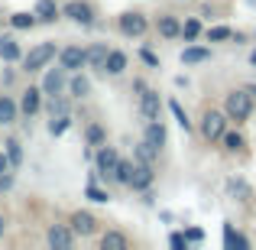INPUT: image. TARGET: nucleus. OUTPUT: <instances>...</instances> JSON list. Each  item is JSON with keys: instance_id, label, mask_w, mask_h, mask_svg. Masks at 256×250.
Returning a JSON list of instances; mask_svg holds the SVG:
<instances>
[{"instance_id": "obj_1", "label": "nucleus", "mask_w": 256, "mask_h": 250, "mask_svg": "<svg viewBox=\"0 0 256 250\" xmlns=\"http://www.w3.org/2000/svg\"><path fill=\"white\" fill-rule=\"evenodd\" d=\"M224 114L234 120V124H244V120H250L253 114V94L246 91V88H240V91H230L224 101Z\"/></svg>"}, {"instance_id": "obj_2", "label": "nucleus", "mask_w": 256, "mask_h": 250, "mask_svg": "<svg viewBox=\"0 0 256 250\" xmlns=\"http://www.w3.org/2000/svg\"><path fill=\"white\" fill-rule=\"evenodd\" d=\"M227 120H230V117H227L224 111H208L204 117H201V137L211 140V143H214V140H220V137H224V130H227Z\"/></svg>"}, {"instance_id": "obj_3", "label": "nucleus", "mask_w": 256, "mask_h": 250, "mask_svg": "<svg viewBox=\"0 0 256 250\" xmlns=\"http://www.w3.org/2000/svg\"><path fill=\"white\" fill-rule=\"evenodd\" d=\"M52 59H56V46L52 43H39L36 49H30L23 56V65H26V72H39L46 62H52Z\"/></svg>"}, {"instance_id": "obj_4", "label": "nucleus", "mask_w": 256, "mask_h": 250, "mask_svg": "<svg viewBox=\"0 0 256 250\" xmlns=\"http://www.w3.org/2000/svg\"><path fill=\"white\" fill-rule=\"evenodd\" d=\"M58 65H62L65 72H78L82 65H88V52L78 49V46H65V49L58 52Z\"/></svg>"}, {"instance_id": "obj_5", "label": "nucleus", "mask_w": 256, "mask_h": 250, "mask_svg": "<svg viewBox=\"0 0 256 250\" xmlns=\"http://www.w3.org/2000/svg\"><path fill=\"white\" fill-rule=\"evenodd\" d=\"M117 150L114 146H100L98 156H94V163H98V172L104 175V179H114V169H117Z\"/></svg>"}, {"instance_id": "obj_6", "label": "nucleus", "mask_w": 256, "mask_h": 250, "mask_svg": "<svg viewBox=\"0 0 256 250\" xmlns=\"http://www.w3.org/2000/svg\"><path fill=\"white\" fill-rule=\"evenodd\" d=\"M62 13L68 20H75V23H82V26H88V23H94V10L88 4H82V0H68V4L62 7Z\"/></svg>"}, {"instance_id": "obj_7", "label": "nucleus", "mask_w": 256, "mask_h": 250, "mask_svg": "<svg viewBox=\"0 0 256 250\" xmlns=\"http://www.w3.org/2000/svg\"><path fill=\"white\" fill-rule=\"evenodd\" d=\"M140 111H143L146 120H159V111H162V104H159V94L150 91V88H140Z\"/></svg>"}, {"instance_id": "obj_8", "label": "nucleus", "mask_w": 256, "mask_h": 250, "mask_svg": "<svg viewBox=\"0 0 256 250\" xmlns=\"http://www.w3.org/2000/svg\"><path fill=\"white\" fill-rule=\"evenodd\" d=\"M152 179H156V172H152L150 163H140L133 166V175H130V188L133 192H146V188L152 185Z\"/></svg>"}, {"instance_id": "obj_9", "label": "nucleus", "mask_w": 256, "mask_h": 250, "mask_svg": "<svg viewBox=\"0 0 256 250\" xmlns=\"http://www.w3.org/2000/svg\"><path fill=\"white\" fill-rule=\"evenodd\" d=\"M146 30H150V23H146L143 13H124L120 17V33H126V36H143Z\"/></svg>"}, {"instance_id": "obj_10", "label": "nucleus", "mask_w": 256, "mask_h": 250, "mask_svg": "<svg viewBox=\"0 0 256 250\" xmlns=\"http://www.w3.org/2000/svg\"><path fill=\"white\" fill-rule=\"evenodd\" d=\"M39 107H42V88H26L23 101H20V111H23L26 117H32Z\"/></svg>"}, {"instance_id": "obj_11", "label": "nucleus", "mask_w": 256, "mask_h": 250, "mask_svg": "<svg viewBox=\"0 0 256 250\" xmlns=\"http://www.w3.org/2000/svg\"><path fill=\"white\" fill-rule=\"evenodd\" d=\"M49 244H52V247H62V250H68L72 244H75V231H68L65 224H56V227H49Z\"/></svg>"}, {"instance_id": "obj_12", "label": "nucleus", "mask_w": 256, "mask_h": 250, "mask_svg": "<svg viewBox=\"0 0 256 250\" xmlns=\"http://www.w3.org/2000/svg\"><path fill=\"white\" fill-rule=\"evenodd\" d=\"M62 88H65V69L58 65V69H52L49 75H46V82H42V94H62Z\"/></svg>"}, {"instance_id": "obj_13", "label": "nucleus", "mask_w": 256, "mask_h": 250, "mask_svg": "<svg viewBox=\"0 0 256 250\" xmlns=\"http://www.w3.org/2000/svg\"><path fill=\"white\" fill-rule=\"evenodd\" d=\"M208 59H211L208 46H188V49H182V65H201Z\"/></svg>"}, {"instance_id": "obj_14", "label": "nucleus", "mask_w": 256, "mask_h": 250, "mask_svg": "<svg viewBox=\"0 0 256 250\" xmlns=\"http://www.w3.org/2000/svg\"><path fill=\"white\" fill-rule=\"evenodd\" d=\"M94 224H98V221H94L88 211H75V214H72V231H75V234H82V237L94 234Z\"/></svg>"}, {"instance_id": "obj_15", "label": "nucleus", "mask_w": 256, "mask_h": 250, "mask_svg": "<svg viewBox=\"0 0 256 250\" xmlns=\"http://www.w3.org/2000/svg\"><path fill=\"white\" fill-rule=\"evenodd\" d=\"M143 140H150L156 150H162L166 146V127L159 124V120H146V137Z\"/></svg>"}, {"instance_id": "obj_16", "label": "nucleus", "mask_w": 256, "mask_h": 250, "mask_svg": "<svg viewBox=\"0 0 256 250\" xmlns=\"http://www.w3.org/2000/svg\"><path fill=\"white\" fill-rule=\"evenodd\" d=\"M227 192H230L237 201H250L253 198V188L246 185L244 179H237V175H234V179H227Z\"/></svg>"}, {"instance_id": "obj_17", "label": "nucleus", "mask_w": 256, "mask_h": 250, "mask_svg": "<svg viewBox=\"0 0 256 250\" xmlns=\"http://www.w3.org/2000/svg\"><path fill=\"white\" fill-rule=\"evenodd\" d=\"M0 59H4V62H20V59H23V52H20L16 39H10V36L0 39Z\"/></svg>"}, {"instance_id": "obj_18", "label": "nucleus", "mask_w": 256, "mask_h": 250, "mask_svg": "<svg viewBox=\"0 0 256 250\" xmlns=\"http://www.w3.org/2000/svg\"><path fill=\"white\" fill-rule=\"evenodd\" d=\"M124 69H126V56L117 52V49H110V52H107V62H104V72H107V75H120Z\"/></svg>"}, {"instance_id": "obj_19", "label": "nucleus", "mask_w": 256, "mask_h": 250, "mask_svg": "<svg viewBox=\"0 0 256 250\" xmlns=\"http://www.w3.org/2000/svg\"><path fill=\"white\" fill-rule=\"evenodd\" d=\"M84 52H88V65L104 72V62H107V52H110V49H107L104 43H98V46H91V49H84Z\"/></svg>"}, {"instance_id": "obj_20", "label": "nucleus", "mask_w": 256, "mask_h": 250, "mask_svg": "<svg viewBox=\"0 0 256 250\" xmlns=\"http://www.w3.org/2000/svg\"><path fill=\"white\" fill-rule=\"evenodd\" d=\"M32 13H36V20H46V23H52V20H56L62 10H58V4H56V0H39Z\"/></svg>"}, {"instance_id": "obj_21", "label": "nucleus", "mask_w": 256, "mask_h": 250, "mask_svg": "<svg viewBox=\"0 0 256 250\" xmlns=\"http://www.w3.org/2000/svg\"><path fill=\"white\" fill-rule=\"evenodd\" d=\"M159 36H162V39L182 36V23H178L175 17H159Z\"/></svg>"}, {"instance_id": "obj_22", "label": "nucleus", "mask_w": 256, "mask_h": 250, "mask_svg": "<svg viewBox=\"0 0 256 250\" xmlns=\"http://www.w3.org/2000/svg\"><path fill=\"white\" fill-rule=\"evenodd\" d=\"M220 234H224V247H240V250L250 247V240H246L244 234L234 231V224H224V231H220Z\"/></svg>"}, {"instance_id": "obj_23", "label": "nucleus", "mask_w": 256, "mask_h": 250, "mask_svg": "<svg viewBox=\"0 0 256 250\" xmlns=\"http://www.w3.org/2000/svg\"><path fill=\"white\" fill-rule=\"evenodd\" d=\"M100 247H104V250H126L130 240H126L124 234H117V231H107L104 237H100Z\"/></svg>"}, {"instance_id": "obj_24", "label": "nucleus", "mask_w": 256, "mask_h": 250, "mask_svg": "<svg viewBox=\"0 0 256 250\" xmlns=\"http://www.w3.org/2000/svg\"><path fill=\"white\" fill-rule=\"evenodd\" d=\"M201 33H204V30H201V20L198 17H188L185 23H182V39H185V43H194Z\"/></svg>"}, {"instance_id": "obj_25", "label": "nucleus", "mask_w": 256, "mask_h": 250, "mask_svg": "<svg viewBox=\"0 0 256 250\" xmlns=\"http://www.w3.org/2000/svg\"><path fill=\"white\" fill-rule=\"evenodd\" d=\"M130 175H133V163H130V159H117L114 182H120V185H130Z\"/></svg>"}, {"instance_id": "obj_26", "label": "nucleus", "mask_w": 256, "mask_h": 250, "mask_svg": "<svg viewBox=\"0 0 256 250\" xmlns=\"http://www.w3.org/2000/svg\"><path fill=\"white\" fill-rule=\"evenodd\" d=\"M156 156H159V150L150 143V140H143V143L136 146V159H140V163H150L152 166V163H156Z\"/></svg>"}, {"instance_id": "obj_27", "label": "nucleus", "mask_w": 256, "mask_h": 250, "mask_svg": "<svg viewBox=\"0 0 256 250\" xmlns=\"http://www.w3.org/2000/svg\"><path fill=\"white\" fill-rule=\"evenodd\" d=\"M10 23H13V30H32L36 26V13H13Z\"/></svg>"}, {"instance_id": "obj_28", "label": "nucleus", "mask_w": 256, "mask_h": 250, "mask_svg": "<svg viewBox=\"0 0 256 250\" xmlns=\"http://www.w3.org/2000/svg\"><path fill=\"white\" fill-rule=\"evenodd\" d=\"M220 140H224V146H227V150H230V153H240V150H244V137H240V133L237 130H224V137H220Z\"/></svg>"}, {"instance_id": "obj_29", "label": "nucleus", "mask_w": 256, "mask_h": 250, "mask_svg": "<svg viewBox=\"0 0 256 250\" xmlns=\"http://www.w3.org/2000/svg\"><path fill=\"white\" fill-rule=\"evenodd\" d=\"M16 120V104L10 98H0V124H13Z\"/></svg>"}, {"instance_id": "obj_30", "label": "nucleus", "mask_w": 256, "mask_h": 250, "mask_svg": "<svg viewBox=\"0 0 256 250\" xmlns=\"http://www.w3.org/2000/svg\"><path fill=\"white\" fill-rule=\"evenodd\" d=\"M68 127H72V117H68V114H58V117H52L49 133H52V137H62V133L68 130Z\"/></svg>"}, {"instance_id": "obj_31", "label": "nucleus", "mask_w": 256, "mask_h": 250, "mask_svg": "<svg viewBox=\"0 0 256 250\" xmlns=\"http://www.w3.org/2000/svg\"><path fill=\"white\" fill-rule=\"evenodd\" d=\"M169 111L175 114V120H178V127H182V130H192V120H188V114H185V107H182L178 104V101H169Z\"/></svg>"}, {"instance_id": "obj_32", "label": "nucleus", "mask_w": 256, "mask_h": 250, "mask_svg": "<svg viewBox=\"0 0 256 250\" xmlns=\"http://www.w3.org/2000/svg\"><path fill=\"white\" fill-rule=\"evenodd\" d=\"M68 88H72V94H75V98H84V94L91 91V82H88L84 75H75V78L68 82Z\"/></svg>"}, {"instance_id": "obj_33", "label": "nucleus", "mask_w": 256, "mask_h": 250, "mask_svg": "<svg viewBox=\"0 0 256 250\" xmlns=\"http://www.w3.org/2000/svg\"><path fill=\"white\" fill-rule=\"evenodd\" d=\"M208 39H211V43H224V39H234V30L230 26H211V30H208Z\"/></svg>"}, {"instance_id": "obj_34", "label": "nucleus", "mask_w": 256, "mask_h": 250, "mask_svg": "<svg viewBox=\"0 0 256 250\" xmlns=\"http://www.w3.org/2000/svg\"><path fill=\"white\" fill-rule=\"evenodd\" d=\"M84 195H88V198H91V201H100V205H104V201H110V195H107L104 188H98V185H94V182H88Z\"/></svg>"}, {"instance_id": "obj_35", "label": "nucleus", "mask_w": 256, "mask_h": 250, "mask_svg": "<svg viewBox=\"0 0 256 250\" xmlns=\"http://www.w3.org/2000/svg\"><path fill=\"white\" fill-rule=\"evenodd\" d=\"M6 159H10V166H20V163H23V150H20L16 140H10V143H6Z\"/></svg>"}, {"instance_id": "obj_36", "label": "nucleus", "mask_w": 256, "mask_h": 250, "mask_svg": "<svg viewBox=\"0 0 256 250\" xmlns=\"http://www.w3.org/2000/svg\"><path fill=\"white\" fill-rule=\"evenodd\" d=\"M88 143H94V146L104 143V127H100V124H91V127H88Z\"/></svg>"}, {"instance_id": "obj_37", "label": "nucleus", "mask_w": 256, "mask_h": 250, "mask_svg": "<svg viewBox=\"0 0 256 250\" xmlns=\"http://www.w3.org/2000/svg\"><path fill=\"white\" fill-rule=\"evenodd\" d=\"M49 114H52V117H58V114H68V104H65L62 98H56V94H52V101H49Z\"/></svg>"}, {"instance_id": "obj_38", "label": "nucleus", "mask_w": 256, "mask_h": 250, "mask_svg": "<svg viewBox=\"0 0 256 250\" xmlns=\"http://www.w3.org/2000/svg\"><path fill=\"white\" fill-rule=\"evenodd\" d=\"M185 237H188V244H201V240H204V231H201V227H188Z\"/></svg>"}, {"instance_id": "obj_39", "label": "nucleus", "mask_w": 256, "mask_h": 250, "mask_svg": "<svg viewBox=\"0 0 256 250\" xmlns=\"http://www.w3.org/2000/svg\"><path fill=\"white\" fill-rule=\"evenodd\" d=\"M169 244H172L175 250H185V247H188V237H185V234H169Z\"/></svg>"}, {"instance_id": "obj_40", "label": "nucleus", "mask_w": 256, "mask_h": 250, "mask_svg": "<svg viewBox=\"0 0 256 250\" xmlns=\"http://www.w3.org/2000/svg\"><path fill=\"white\" fill-rule=\"evenodd\" d=\"M140 59H143L146 65H152V69L159 65V56H156V52H150V49H140Z\"/></svg>"}, {"instance_id": "obj_41", "label": "nucleus", "mask_w": 256, "mask_h": 250, "mask_svg": "<svg viewBox=\"0 0 256 250\" xmlns=\"http://www.w3.org/2000/svg\"><path fill=\"white\" fill-rule=\"evenodd\" d=\"M6 169H10V159H6V153H0V175H4Z\"/></svg>"}, {"instance_id": "obj_42", "label": "nucleus", "mask_w": 256, "mask_h": 250, "mask_svg": "<svg viewBox=\"0 0 256 250\" xmlns=\"http://www.w3.org/2000/svg\"><path fill=\"white\" fill-rule=\"evenodd\" d=\"M13 185V179H10V175H0V188H10Z\"/></svg>"}, {"instance_id": "obj_43", "label": "nucleus", "mask_w": 256, "mask_h": 250, "mask_svg": "<svg viewBox=\"0 0 256 250\" xmlns=\"http://www.w3.org/2000/svg\"><path fill=\"white\" fill-rule=\"evenodd\" d=\"M4 231H6V221H4V214H0V237H4Z\"/></svg>"}, {"instance_id": "obj_44", "label": "nucleus", "mask_w": 256, "mask_h": 250, "mask_svg": "<svg viewBox=\"0 0 256 250\" xmlns=\"http://www.w3.org/2000/svg\"><path fill=\"white\" fill-rule=\"evenodd\" d=\"M246 91H250V94H253V101H256V85H246Z\"/></svg>"}, {"instance_id": "obj_45", "label": "nucleus", "mask_w": 256, "mask_h": 250, "mask_svg": "<svg viewBox=\"0 0 256 250\" xmlns=\"http://www.w3.org/2000/svg\"><path fill=\"white\" fill-rule=\"evenodd\" d=\"M250 65H256V49H253V52H250Z\"/></svg>"}]
</instances>
